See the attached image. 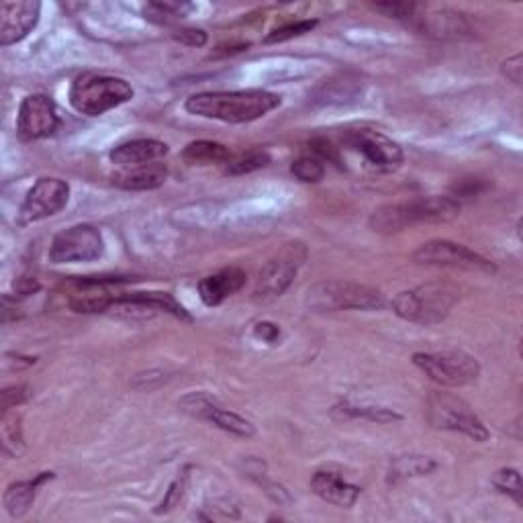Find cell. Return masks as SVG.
Masks as SVG:
<instances>
[{
	"label": "cell",
	"instance_id": "6da1fadb",
	"mask_svg": "<svg viewBox=\"0 0 523 523\" xmlns=\"http://www.w3.org/2000/svg\"><path fill=\"white\" fill-rule=\"evenodd\" d=\"M280 107V97L266 90L199 92L186 99L184 109L190 115L223 123H250Z\"/></svg>",
	"mask_w": 523,
	"mask_h": 523
},
{
	"label": "cell",
	"instance_id": "7a4b0ae2",
	"mask_svg": "<svg viewBox=\"0 0 523 523\" xmlns=\"http://www.w3.org/2000/svg\"><path fill=\"white\" fill-rule=\"evenodd\" d=\"M458 215L460 203L452 197H417L376 209L370 217V229L376 233H397L421 223H446Z\"/></svg>",
	"mask_w": 523,
	"mask_h": 523
},
{
	"label": "cell",
	"instance_id": "3957f363",
	"mask_svg": "<svg viewBox=\"0 0 523 523\" xmlns=\"http://www.w3.org/2000/svg\"><path fill=\"white\" fill-rule=\"evenodd\" d=\"M460 291L450 282H427L411 291H403L393 299V311L411 323L434 325L444 321L458 303Z\"/></svg>",
	"mask_w": 523,
	"mask_h": 523
},
{
	"label": "cell",
	"instance_id": "277c9868",
	"mask_svg": "<svg viewBox=\"0 0 523 523\" xmlns=\"http://www.w3.org/2000/svg\"><path fill=\"white\" fill-rule=\"evenodd\" d=\"M305 303L313 311H380L385 307V295L368 284L352 280H321L309 287Z\"/></svg>",
	"mask_w": 523,
	"mask_h": 523
},
{
	"label": "cell",
	"instance_id": "5b68a950",
	"mask_svg": "<svg viewBox=\"0 0 523 523\" xmlns=\"http://www.w3.org/2000/svg\"><path fill=\"white\" fill-rule=\"evenodd\" d=\"M133 99V88L127 80L86 72L72 82L70 103L88 117H101L107 111L125 105Z\"/></svg>",
	"mask_w": 523,
	"mask_h": 523
},
{
	"label": "cell",
	"instance_id": "8992f818",
	"mask_svg": "<svg viewBox=\"0 0 523 523\" xmlns=\"http://www.w3.org/2000/svg\"><path fill=\"white\" fill-rule=\"evenodd\" d=\"M413 364L427 376L432 378L436 385L446 389L466 387L481 374L479 360L460 352V350H446V352H417L413 354Z\"/></svg>",
	"mask_w": 523,
	"mask_h": 523
},
{
	"label": "cell",
	"instance_id": "52a82bcc",
	"mask_svg": "<svg viewBox=\"0 0 523 523\" xmlns=\"http://www.w3.org/2000/svg\"><path fill=\"white\" fill-rule=\"evenodd\" d=\"M427 419L436 430L458 432L474 442H487L489 430L472 407L456 395L436 391L427 399Z\"/></svg>",
	"mask_w": 523,
	"mask_h": 523
},
{
	"label": "cell",
	"instance_id": "ba28073f",
	"mask_svg": "<svg viewBox=\"0 0 523 523\" xmlns=\"http://www.w3.org/2000/svg\"><path fill=\"white\" fill-rule=\"evenodd\" d=\"M307 262V248L301 242L284 244L258 272L254 297L256 301H274L287 293L297 272Z\"/></svg>",
	"mask_w": 523,
	"mask_h": 523
},
{
	"label": "cell",
	"instance_id": "9c48e42d",
	"mask_svg": "<svg viewBox=\"0 0 523 523\" xmlns=\"http://www.w3.org/2000/svg\"><path fill=\"white\" fill-rule=\"evenodd\" d=\"M105 240L94 225H74L54 237L50 260L54 264H78L103 258Z\"/></svg>",
	"mask_w": 523,
	"mask_h": 523
},
{
	"label": "cell",
	"instance_id": "30bf717a",
	"mask_svg": "<svg viewBox=\"0 0 523 523\" xmlns=\"http://www.w3.org/2000/svg\"><path fill=\"white\" fill-rule=\"evenodd\" d=\"M70 199V186L60 178H39L25 197L19 211V223H37L58 215Z\"/></svg>",
	"mask_w": 523,
	"mask_h": 523
},
{
	"label": "cell",
	"instance_id": "8fae6325",
	"mask_svg": "<svg viewBox=\"0 0 523 523\" xmlns=\"http://www.w3.org/2000/svg\"><path fill=\"white\" fill-rule=\"evenodd\" d=\"M344 141L348 148L362 154L364 160L378 172H393L403 162L401 146L380 131L354 129L346 133Z\"/></svg>",
	"mask_w": 523,
	"mask_h": 523
},
{
	"label": "cell",
	"instance_id": "7c38bea8",
	"mask_svg": "<svg viewBox=\"0 0 523 523\" xmlns=\"http://www.w3.org/2000/svg\"><path fill=\"white\" fill-rule=\"evenodd\" d=\"M413 260L417 264H427V266H452L462 270L495 272V264L491 260L450 240H432L419 246V250L413 254Z\"/></svg>",
	"mask_w": 523,
	"mask_h": 523
},
{
	"label": "cell",
	"instance_id": "4fadbf2b",
	"mask_svg": "<svg viewBox=\"0 0 523 523\" xmlns=\"http://www.w3.org/2000/svg\"><path fill=\"white\" fill-rule=\"evenodd\" d=\"M180 407H182V411L213 423L215 427H219V430H223L231 436H237L242 440H250V438L256 436V427H254L252 421H248L246 417L237 415L233 411L219 407L213 399H209L203 393H193V395L184 397L180 401Z\"/></svg>",
	"mask_w": 523,
	"mask_h": 523
},
{
	"label": "cell",
	"instance_id": "5bb4252c",
	"mask_svg": "<svg viewBox=\"0 0 523 523\" xmlns=\"http://www.w3.org/2000/svg\"><path fill=\"white\" fill-rule=\"evenodd\" d=\"M60 125L56 105L45 94H31L19 107L17 133L23 141H37L50 137Z\"/></svg>",
	"mask_w": 523,
	"mask_h": 523
},
{
	"label": "cell",
	"instance_id": "9a60e30c",
	"mask_svg": "<svg viewBox=\"0 0 523 523\" xmlns=\"http://www.w3.org/2000/svg\"><path fill=\"white\" fill-rule=\"evenodd\" d=\"M41 5L35 0H21V3H3L0 9V45L9 47L23 41L39 23Z\"/></svg>",
	"mask_w": 523,
	"mask_h": 523
},
{
	"label": "cell",
	"instance_id": "2e32d148",
	"mask_svg": "<svg viewBox=\"0 0 523 523\" xmlns=\"http://www.w3.org/2000/svg\"><path fill=\"white\" fill-rule=\"evenodd\" d=\"M248 274L242 268H223L199 282V295L205 305L217 307L237 291L244 289Z\"/></svg>",
	"mask_w": 523,
	"mask_h": 523
},
{
	"label": "cell",
	"instance_id": "e0dca14e",
	"mask_svg": "<svg viewBox=\"0 0 523 523\" xmlns=\"http://www.w3.org/2000/svg\"><path fill=\"white\" fill-rule=\"evenodd\" d=\"M168 146L164 141L158 139H133L127 144L117 146L111 152V162L121 168H135V166H146L154 164L168 156Z\"/></svg>",
	"mask_w": 523,
	"mask_h": 523
},
{
	"label": "cell",
	"instance_id": "ac0fdd59",
	"mask_svg": "<svg viewBox=\"0 0 523 523\" xmlns=\"http://www.w3.org/2000/svg\"><path fill=\"white\" fill-rule=\"evenodd\" d=\"M311 491L319 499L338 507H352L360 497V487L344 481L338 472L329 470H319L313 474Z\"/></svg>",
	"mask_w": 523,
	"mask_h": 523
},
{
	"label": "cell",
	"instance_id": "d6986e66",
	"mask_svg": "<svg viewBox=\"0 0 523 523\" xmlns=\"http://www.w3.org/2000/svg\"><path fill=\"white\" fill-rule=\"evenodd\" d=\"M413 19H419L417 29L423 35L438 37V39H458L470 33V27L464 19V15L454 11H434L430 15H415Z\"/></svg>",
	"mask_w": 523,
	"mask_h": 523
},
{
	"label": "cell",
	"instance_id": "ffe728a7",
	"mask_svg": "<svg viewBox=\"0 0 523 523\" xmlns=\"http://www.w3.org/2000/svg\"><path fill=\"white\" fill-rule=\"evenodd\" d=\"M168 178V170L164 164H146L135 168H123L113 174V184L123 190H154L160 188Z\"/></svg>",
	"mask_w": 523,
	"mask_h": 523
},
{
	"label": "cell",
	"instance_id": "44dd1931",
	"mask_svg": "<svg viewBox=\"0 0 523 523\" xmlns=\"http://www.w3.org/2000/svg\"><path fill=\"white\" fill-rule=\"evenodd\" d=\"M54 474L52 472H41L39 477H35L33 481H19V483H13L7 493H5V507L9 511L11 517H23L29 507L33 505L35 497H37V491L41 489L43 483L52 481Z\"/></svg>",
	"mask_w": 523,
	"mask_h": 523
},
{
	"label": "cell",
	"instance_id": "7402d4cb",
	"mask_svg": "<svg viewBox=\"0 0 523 523\" xmlns=\"http://www.w3.org/2000/svg\"><path fill=\"white\" fill-rule=\"evenodd\" d=\"M182 158L188 164L207 166V164H227L231 154H229V150L225 146L217 144V141L199 139V141H193V144H188L184 148Z\"/></svg>",
	"mask_w": 523,
	"mask_h": 523
},
{
	"label": "cell",
	"instance_id": "603a6c76",
	"mask_svg": "<svg viewBox=\"0 0 523 523\" xmlns=\"http://www.w3.org/2000/svg\"><path fill=\"white\" fill-rule=\"evenodd\" d=\"M436 462L432 458H425V456H401L391 464L389 470V481L397 483L409 477H423V474H430L432 470H436Z\"/></svg>",
	"mask_w": 523,
	"mask_h": 523
},
{
	"label": "cell",
	"instance_id": "cb8c5ba5",
	"mask_svg": "<svg viewBox=\"0 0 523 523\" xmlns=\"http://www.w3.org/2000/svg\"><path fill=\"white\" fill-rule=\"evenodd\" d=\"M270 164V156L264 150H250L246 154H240L235 158H229V162L225 164V174L227 176H244L250 172H256L264 166Z\"/></svg>",
	"mask_w": 523,
	"mask_h": 523
},
{
	"label": "cell",
	"instance_id": "d4e9b609",
	"mask_svg": "<svg viewBox=\"0 0 523 523\" xmlns=\"http://www.w3.org/2000/svg\"><path fill=\"white\" fill-rule=\"evenodd\" d=\"M493 487L509 495L517 505H523V485H521V474L515 468H503L493 477Z\"/></svg>",
	"mask_w": 523,
	"mask_h": 523
},
{
	"label": "cell",
	"instance_id": "484cf974",
	"mask_svg": "<svg viewBox=\"0 0 523 523\" xmlns=\"http://www.w3.org/2000/svg\"><path fill=\"white\" fill-rule=\"evenodd\" d=\"M291 172H293L301 182L315 184V182L323 180V176H325V166H323V160H319L317 156H303V158H299V160L293 162Z\"/></svg>",
	"mask_w": 523,
	"mask_h": 523
},
{
	"label": "cell",
	"instance_id": "4316f807",
	"mask_svg": "<svg viewBox=\"0 0 523 523\" xmlns=\"http://www.w3.org/2000/svg\"><path fill=\"white\" fill-rule=\"evenodd\" d=\"M342 411L348 417H362V419H370L376 423H391V421H399L401 415H397L391 409H383V407H352V405H344Z\"/></svg>",
	"mask_w": 523,
	"mask_h": 523
},
{
	"label": "cell",
	"instance_id": "83f0119b",
	"mask_svg": "<svg viewBox=\"0 0 523 523\" xmlns=\"http://www.w3.org/2000/svg\"><path fill=\"white\" fill-rule=\"evenodd\" d=\"M193 7L190 5H180V3H152L146 9V17L150 21H160V23H168L172 19L184 17L186 11H190Z\"/></svg>",
	"mask_w": 523,
	"mask_h": 523
},
{
	"label": "cell",
	"instance_id": "f1b7e54d",
	"mask_svg": "<svg viewBox=\"0 0 523 523\" xmlns=\"http://www.w3.org/2000/svg\"><path fill=\"white\" fill-rule=\"evenodd\" d=\"M317 27V21H297V23H291V25H284V27H278L274 29L266 39L264 43H282V41H289V39H295V37H301L305 33H309L311 29Z\"/></svg>",
	"mask_w": 523,
	"mask_h": 523
},
{
	"label": "cell",
	"instance_id": "f546056e",
	"mask_svg": "<svg viewBox=\"0 0 523 523\" xmlns=\"http://www.w3.org/2000/svg\"><path fill=\"white\" fill-rule=\"evenodd\" d=\"M186 483H188V474L186 472H182L180 474V477L170 485V489H168V493H166V497H164V501L160 503V507L156 509V513L160 515V513H168L170 509H174L180 501H182V497H184V491H186Z\"/></svg>",
	"mask_w": 523,
	"mask_h": 523
},
{
	"label": "cell",
	"instance_id": "4dcf8cb0",
	"mask_svg": "<svg viewBox=\"0 0 523 523\" xmlns=\"http://www.w3.org/2000/svg\"><path fill=\"white\" fill-rule=\"evenodd\" d=\"M374 9L391 19H413L419 11V7L413 3H380L374 5Z\"/></svg>",
	"mask_w": 523,
	"mask_h": 523
},
{
	"label": "cell",
	"instance_id": "1f68e13d",
	"mask_svg": "<svg viewBox=\"0 0 523 523\" xmlns=\"http://www.w3.org/2000/svg\"><path fill=\"white\" fill-rule=\"evenodd\" d=\"M174 39L188 47H203L207 43V33L203 29H180L174 33Z\"/></svg>",
	"mask_w": 523,
	"mask_h": 523
},
{
	"label": "cell",
	"instance_id": "d6a6232c",
	"mask_svg": "<svg viewBox=\"0 0 523 523\" xmlns=\"http://www.w3.org/2000/svg\"><path fill=\"white\" fill-rule=\"evenodd\" d=\"M0 397H3V411H11L27 399V387H9L0 393Z\"/></svg>",
	"mask_w": 523,
	"mask_h": 523
},
{
	"label": "cell",
	"instance_id": "836d02e7",
	"mask_svg": "<svg viewBox=\"0 0 523 523\" xmlns=\"http://www.w3.org/2000/svg\"><path fill=\"white\" fill-rule=\"evenodd\" d=\"M254 334H256V338H260L268 344H276L280 338V329H278V325H274L270 321H262L254 327Z\"/></svg>",
	"mask_w": 523,
	"mask_h": 523
},
{
	"label": "cell",
	"instance_id": "e575fe53",
	"mask_svg": "<svg viewBox=\"0 0 523 523\" xmlns=\"http://www.w3.org/2000/svg\"><path fill=\"white\" fill-rule=\"evenodd\" d=\"M521 72H523L521 54H515L513 58H509V60L503 64V74H505L507 80H511L513 84H521Z\"/></svg>",
	"mask_w": 523,
	"mask_h": 523
}]
</instances>
